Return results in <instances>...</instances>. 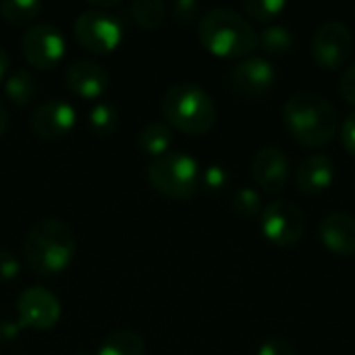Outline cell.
I'll list each match as a JSON object with an SVG mask.
<instances>
[{
	"label": "cell",
	"instance_id": "7402d4cb",
	"mask_svg": "<svg viewBox=\"0 0 355 355\" xmlns=\"http://www.w3.org/2000/svg\"><path fill=\"white\" fill-rule=\"evenodd\" d=\"M131 17L144 29H156L166 19V4L162 0H135L131 4Z\"/></svg>",
	"mask_w": 355,
	"mask_h": 355
},
{
	"label": "cell",
	"instance_id": "9c48e42d",
	"mask_svg": "<svg viewBox=\"0 0 355 355\" xmlns=\"http://www.w3.org/2000/svg\"><path fill=\"white\" fill-rule=\"evenodd\" d=\"M310 52L320 69L337 71L347 64L354 52V35L345 23L327 21L314 31Z\"/></svg>",
	"mask_w": 355,
	"mask_h": 355
},
{
	"label": "cell",
	"instance_id": "d4e9b609",
	"mask_svg": "<svg viewBox=\"0 0 355 355\" xmlns=\"http://www.w3.org/2000/svg\"><path fill=\"white\" fill-rule=\"evenodd\" d=\"M231 208L237 216L241 218H260L264 206H262V198L256 189L252 187H241L235 191L233 200H231Z\"/></svg>",
	"mask_w": 355,
	"mask_h": 355
},
{
	"label": "cell",
	"instance_id": "ac0fdd59",
	"mask_svg": "<svg viewBox=\"0 0 355 355\" xmlns=\"http://www.w3.org/2000/svg\"><path fill=\"white\" fill-rule=\"evenodd\" d=\"M96 355H146V341L135 331L119 329L100 343Z\"/></svg>",
	"mask_w": 355,
	"mask_h": 355
},
{
	"label": "cell",
	"instance_id": "d6a6232c",
	"mask_svg": "<svg viewBox=\"0 0 355 355\" xmlns=\"http://www.w3.org/2000/svg\"><path fill=\"white\" fill-rule=\"evenodd\" d=\"M8 67H10V58H8V52L0 46V81L6 77L8 73Z\"/></svg>",
	"mask_w": 355,
	"mask_h": 355
},
{
	"label": "cell",
	"instance_id": "6da1fadb",
	"mask_svg": "<svg viewBox=\"0 0 355 355\" xmlns=\"http://www.w3.org/2000/svg\"><path fill=\"white\" fill-rule=\"evenodd\" d=\"M287 131L306 148H322L339 133V112L329 98L316 92H297L283 106Z\"/></svg>",
	"mask_w": 355,
	"mask_h": 355
},
{
	"label": "cell",
	"instance_id": "603a6c76",
	"mask_svg": "<svg viewBox=\"0 0 355 355\" xmlns=\"http://www.w3.org/2000/svg\"><path fill=\"white\" fill-rule=\"evenodd\" d=\"M42 0H2L0 15L8 23H29L42 12Z\"/></svg>",
	"mask_w": 355,
	"mask_h": 355
},
{
	"label": "cell",
	"instance_id": "f546056e",
	"mask_svg": "<svg viewBox=\"0 0 355 355\" xmlns=\"http://www.w3.org/2000/svg\"><path fill=\"white\" fill-rule=\"evenodd\" d=\"M256 355H297L295 347L285 339H268L260 345Z\"/></svg>",
	"mask_w": 355,
	"mask_h": 355
},
{
	"label": "cell",
	"instance_id": "44dd1931",
	"mask_svg": "<svg viewBox=\"0 0 355 355\" xmlns=\"http://www.w3.org/2000/svg\"><path fill=\"white\" fill-rule=\"evenodd\" d=\"M87 127L98 137H108L119 127V110L110 102H96L87 112Z\"/></svg>",
	"mask_w": 355,
	"mask_h": 355
},
{
	"label": "cell",
	"instance_id": "1f68e13d",
	"mask_svg": "<svg viewBox=\"0 0 355 355\" xmlns=\"http://www.w3.org/2000/svg\"><path fill=\"white\" fill-rule=\"evenodd\" d=\"M19 331H21L19 322H8V320L0 322V339L2 341H10V339L19 337Z\"/></svg>",
	"mask_w": 355,
	"mask_h": 355
},
{
	"label": "cell",
	"instance_id": "83f0119b",
	"mask_svg": "<svg viewBox=\"0 0 355 355\" xmlns=\"http://www.w3.org/2000/svg\"><path fill=\"white\" fill-rule=\"evenodd\" d=\"M19 272H21L19 258L8 248H0V285L10 283L12 279L19 277Z\"/></svg>",
	"mask_w": 355,
	"mask_h": 355
},
{
	"label": "cell",
	"instance_id": "4316f807",
	"mask_svg": "<svg viewBox=\"0 0 355 355\" xmlns=\"http://www.w3.org/2000/svg\"><path fill=\"white\" fill-rule=\"evenodd\" d=\"M202 12V4L198 0H175L171 6V15L177 23H193Z\"/></svg>",
	"mask_w": 355,
	"mask_h": 355
},
{
	"label": "cell",
	"instance_id": "4fadbf2b",
	"mask_svg": "<svg viewBox=\"0 0 355 355\" xmlns=\"http://www.w3.org/2000/svg\"><path fill=\"white\" fill-rule=\"evenodd\" d=\"M252 179L266 193H281L289 183L291 164L287 154L277 146H264L252 160Z\"/></svg>",
	"mask_w": 355,
	"mask_h": 355
},
{
	"label": "cell",
	"instance_id": "2e32d148",
	"mask_svg": "<svg viewBox=\"0 0 355 355\" xmlns=\"http://www.w3.org/2000/svg\"><path fill=\"white\" fill-rule=\"evenodd\" d=\"M322 245L335 254L349 258L355 256V218L347 212H329L318 227Z\"/></svg>",
	"mask_w": 355,
	"mask_h": 355
},
{
	"label": "cell",
	"instance_id": "484cf974",
	"mask_svg": "<svg viewBox=\"0 0 355 355\" xmlns=\"http://www.w3.org/2000/svg\"><path fill=\"white\" fill-rule=\"evenodd\" d=\"M229 171L223 164H210L206 168H202V177H200V189L206 191H220L229 185Z\"/></svg>",
	"mask_w": 355,
	"mask_h": 355
},
{
	"label": "cell",
	"instance_id": "9a60e30c",
	"mask_svg": "<svg viewBox=\"0 0 355 355\" xmlns=\"http://www.w3.org/2000/svg\"><path fill=\"white\" fill-rule=\"evenodd\" d=\"M335 175H337V171H335V162L331 160V156H327L322 152H314V154H308L297 164L293 181L302 193L318 196L333 185Z\"/></svg>",
	"mask_w": 355,
	"mask_h": 355
},
{
	"label": "cell",
	"instance_id": "52a82bcc",
	"mask_svg": "<svg viewBox=\"0 0 355 355\" xmlns=\"http://www.w3.org/2000/svg\"><path fill=\"white\" fill-rule=\"evenodd\" d=\"M260 229L272 245L291 248L306 233L304 210L289 200H272L260 214Z\"/></svg>",
	"mask_w": 355,
	"mask_h": 355
},
{
	"label": "cell",
	"instance_id": "e0dca14e",
	"mask_svg": "<svg viewBox=\"0 0 355 355\" xmlns=\"http://www.w3.org/2000/svg\"><path fill=\"white\" fill-rule=\"evenodd\" d=\"M173 129L164 121H150L137 133V148L148 156H162L171 152Z\"/></svg>",
	"mask_w": 355,
	"mask_h": 355
},
{
	"label": "cell",
	"instance_id": "ba28073f",
	"mask_svg": "<svg viewBox=\"0 0 355 355\" xmlns=\"http://www.w3.org/2000/svg\"><path fill=\"white\" fill-rule=\"evenodd\" d=\"M64 50L67 40L62 31L50 21H37L29 25L21 35V52L33 69H54L62 60Z\"/></svg>",
	"mask_w": 355,
	"mask_h": 355
},
{
	"label": "cell",
	"instance_id": "8992f818",
	"mask_svg": "<svg viewBox=\"0 0 355 355\" xmlns=\"http://www.w3.org/2000/svg\"><path fill=\"white\" fill-rule=\"evenodd\" d=\"M73 33L85 50L106 54L112 52L123 40V21L112 10L89 6L77 15L73 23Z\"/></svg>",
	"mask_w": 355,
	"mask_h": 355
},
{
	"label": "cell",
	"instance_id": "e575fe53",
	"mask_svg": "<svg viewBox=\"0 0 355 355\" xmlns=\"http://www.w3.org/2000/svg\"><path fill=\"white\" fill-rule=\"evenodd\" d=\"M354 189H355V183H354Z\"/></svg>",
	"mask_w": 355,
	"mask_h": 355
},
{
	"label": "cell",
	"instance_id": "f1b7e54d",
	"mask_svg": "<svg viewBox=\"0 0 355 355\" xmlns=\"http://www.w3.org/2000/svg\"><path fill=\"white\" fill-rule=\"evenodd\" d=\"M339 94H341V98H343L347 104L355 106V60L349 67H345V71L341 73Z\"/></svg>",
	"mask_w": 355,
	"mask_h": 355
},
{
	"label": "cell",
	"instance_id": "ffe728a7",
	"mask_svg": "<svg viewBox=\"0 0 355 355\" xmlns=\"http://www.w3.org/2000/svg\"><path fill=\"white\" fill-rule=\"evenodd\" d=\"M258 46L270 56H285L295 48V35L285 25H268L258 33Z\"/></svg>",
	"mask_w": 355,
	"mask_h": 355
},
{
	"label": "cell",
	"instance_id": "7a4b0ae2",
	"mask_svg": "<svg viewBox=\"0 0 355 355\" xmlns=\"http://www.w3.org/2000/svg\"><path fill=\"white\" fill-rule=\"evenodd\" d=\"M21 250L25 264L35 275L50 277L71 266L77 241L67 223L58 218H40L25 233Z\"/></svg>",
	"mask_w": 355,
	"mask_h": 355
},
{
	"label": "cell",
	"instance_id": "cb8c5ba5",
	"mask_svg": "<svg viewBox=\"0 0 355 355\" xmlns=\"http://www.w3.org/2000/svg\"><path fill=\"white\" fill-rule=\"evenodd\" d=\"M241 8L248 17L260 23H268L287 10V2L285 0H243Z\"/></svg>",
	"mask_w": 355,
	"mask_h": 355
},
{
	"label": "cell",
	"instance_id": "7c38bea8",
	"mask_svg": "<svg viewBox=\"0 0 355 355\" xmlns=\"http://www.w3.org/2000/svg\"><path fill=\"white\" fill-rule=\"evenodd\" d=\"M231 87L243 98H262L277 81V71L272 62L264 56H248L239 60L229 75Z\"/></svg>",
	"mask_w": 355,
	"mask_h": 355
},
{
	"label": "cell",
	"instance_id": "277c9868",
	"mask_svg": "<svg viewBox=\"0 0 355 355\" xmlns=\"http://www.w3.org/2000/svg\"><path fill=\"white\" fill-rule=\"evenodd\" d=\"M160 112L171 129L187 135H204L216 123V104L212 96L193 81L173 83L162 94Z\"/></svg>",
	"mask_w": 355,
	"mask_h": 355
},
{
	"label": "cell",
	"instance_id": "d6986e66",
	"mask_svg": "<svg viewBox=\"0 0 355 355\" xmlns=\"http://www.w3.org/2000/svg\"><path fill=\"white\" fill-rule=\"evenodd\" d=\"M4 94L6 98L17 106H27L37 96V79L29 69H17L12 71L4 81Z\"/></svg>",
	"mask_w": 355,
	"mask_h": 355
},
{
	"label": "cell",
	"instance_id": "5b68a950",
	"mask_svg": "<svg viewBox=\"0 0 355 355\" xmlns=\"http://www.w3.org/2000/svg\"><path fill=\"white\" fill-rule=\"evenodd\" d=\"M152 189L171 200H191L200 191V162L185 152H166L152 158L146 168Z\"/></svg>",
	"mask_w": 355,
	"mask_h": 355
},
{
	"label": "cell",
	"instance_id": "4dcf8cb0",
	"mask_svg": "<svg viewBox=\"0 0 355 355\" xmlns=\"http://www.w3.org/2000/svg\"><path fill=\"white\" fill-rule=\"evenodd\" d=\"M341 141H343V148L355 158V112L347 114L341 125Z\"/></svg>",
	"mask_w": 355,
	"mask_h": 355
},
{
	"label": "cell",
	"instance_id": "836d02e7",
	"mask_svg": "<svg viewBox=\"0 0 355 355\" xmlns=\"http://www.w3.org/2000/svg\"><path fill=\"white\" fill-rule=\"evenodd\" d=\"M6 129H8V110H6V106L0 102V137L6 133Z\"/></svg>",
	"mask_w": 355,
	"mask_h": 355
},
{
	"label": "cell",
	"instance_id": "5bb4252c",
	"mask_svg": "<svg viewBox=\"0 0 355 355\" xmlns=\"http://www.w3.org/2000/svg\"><path fill=\"white\" fill-rule=\"evenodd\" d=\"M64 83L75 96L83 100H96L108 89L110 77H108V71L100 62L92 58H81L67 67Z\"/></svg>",
	"mask_w": 355,
	"mask_h": 355
},
{
	"label": "cell",
	"instance_id": "3957f363",
	"mask_svg": "<svg viewBox=\"0 0 355 355\" xmlns=\"http://www.w3.org/2000/svg\"><path fill=\"white\" fill-rule=\"evenodd\" d=\"M198 40L210 54L220 58H243L258 46L254 25L227 6L210 8L200 17Z\"/></svg>",
	"mask_w": 355,
	"mask_h": 355
},
{
	"label": "cell",
	"instance_id": "8fae6325",
	"mask_svg": "<svg viewBox=\"0 0 355 355\" xmlns=\"http://www.w3.org/2000/svg\"><path fill=\"white\" fill-rule=\"evenodd\" d=\"M75 123H77V110L71 102L62 98H50L40 102L29 116V127L33 129V133L48 141L69 135Z\"/></svg>",
	"mask_w": 355,
	"mask_h": 355
},
{
	"label": "cell",
	"instance_id": "30bf717a",
	"mask_svg": "<svg viewBox=\"0 0 355 355\" xmlns=\"http://www.w3.org/2000/svg\"><path fill=\"white\" fill-rule=\"evenodd\" d=\"M17 318L21 329L50 331L62 314L58 297L46 287H27L17 297Z\"/></svg>",
	"mask_w": 355,
	"mask_h": 355
}]
</instances>
